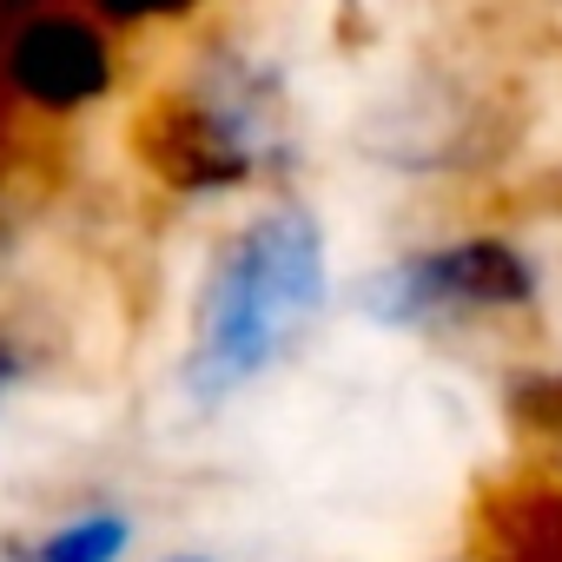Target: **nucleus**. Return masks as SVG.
<instances>
[{
	"label": "nucleus",
	"mask_w": 562,
	"mask_h": 562,
	"mask_svg": "<svg viewBox=\"0 0 562 562\" xmlns=\"http://www.w3.org/2000/svg\"><path fill=\"white\" fill-rule=\"evenodd\" d=\"M325 299V238L305 212H271L225 245L199 305L192 391L218 404L285 351Z\"/></svg>",
	"instance_id": "1"
},
{
	"label": "nucleus",
	"mask_w": 562,
	"mask_h": 562,
	"mask_svg": "<svg viewBox=\"0 0 562 562\" xmlns=\"http://www.w3.org/2000/svg\"><path fill=\"white\" fill-rule=\"evenodd\" d=\"M536 299V271L503 238H457L437 251H417L364 285V312L384 325H424V318H470V312H522Z\"/></svg>",
	"instance_id": "2"
},
{
	"label": "nucleus",
	"mask_w": 562,
	"mask_h": 562,
	"mask_svg": "<svg viewBox=\"0 0 562 562\" xmlns=\"http://www.w3.org/2000/svg\"><path fill=\"white\" fill-rule=\"evenodd\" d=\"M133 153L172 192H232L251 179V139L238 113L199 93H153L133 120Z\"/></svg>",
	"instance_id": "3"
},
{
	"label": "nucleus",
	"mask_w": 562,
	"mask_h": 562,
	"mask_svg": "<svg viewBox=\"0 0 562 562\" xmlns=\"http://www.w3.org/2000/svg\"><path fill=\"white\" fill-rule=\"evenodd\" d=\"M8 87L47 113H67V106H87L106 93L113 80V60H106V41L100 27H87L80 14H34L14 27L8 41Z\"/></svg>",
	"instance_id": "4"
},
{
	"label": "nucleus",
	"mask_w": 562,
	"mask_h": 562,
	"mask_svg": "<svg viewBox=\"0 0 562 562\" xmlns=\"http://www.w3.org/2000/svg\"><path fill=\"white\" fill-rule=\"evenodd\" d=\"M490 562H562V490H509L483 516Z\"/></svg>",
	"instance_id": "5"
},
{
	"label": "nucleus",
	"mask_w": 562,
	"mask_h": 562,
	"mask_svg": "<svg viewBox=\"0 0 562 562\" xmlns=\"http://www.w3.org/2000/svg\"><path fill=\"white\" fill-rule=\"evenodd\" d=\"M126 549V516H80L41 542H14L8 562H120Z\"/></svg>",
	"instance_id": "6"
},
{
	"label": "nucleus",
	"mask_w": 562,
	"mask_h": 562,
	"mask_svg": "<svg viewBox=\"0 0 562 562\" xmlns=\"http://www.w3.org/2000/svg\"><path fill=\"white\" fill-rule=\"evenodd\" d=\"M503 411L529 437H562V371H522V378H509Z\"/></svg>",
	"instance_id": "7"
},
{
	"label": "nucleus",
	"mask_w": 562,
	"mask_h": 562,
	"mask_svg": "<svg viewBox=\"0 0 562 562\" xmlns=\"http://www.w3.org/2000/svg\"><path fill=\"white\" fill-rule=\"evenodd\" d=\"M93 8L113 21H146V14H186L192 0H93Z\"/></svg>",
	"instance_id": "8"
},
{
	"label": "nucleus",
	"mask_w": 562,
	"mask_h": 562,
	"mask_svg": "<svg viewBox=\"0 0 562 562\" xmlns=\"http://www.w3.org/2000/svg\"><path fill=\"white\" fill-rule=\"evenodd\" d=\"M14 378H21V351H14V345H8V338H0V391H8V384H14Z\"/></svg>",
	"instance_id": "9"
},
{
	"label": "nucleus",
	"mask_w": 562,
	"mask_h": 562,
	"mask_svg": "<svg viewBox=\"0 0 562 562\" xmlns=\"http://www.w3.org/2000/svg\"><path fill=\"white\" fill-rule=\"evenodd\" d=\"M555 199H562V192H555Z\"/></svg>",
	"instance_id": "10"
}]
</instances>
